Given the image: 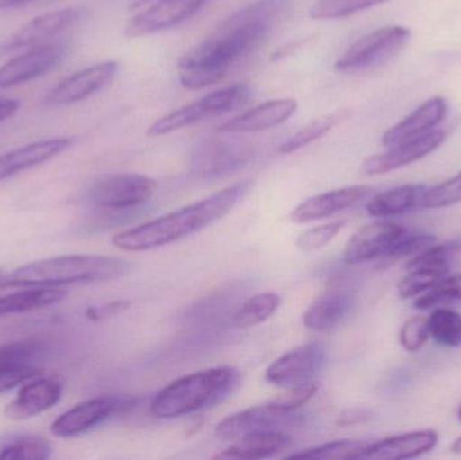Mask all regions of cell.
<instances>
[{
    "label": "cell",
    "mask_w": 461,
    "mask_h": 460,
    "mask_svg": "<svg viewBox=\"0 0 461 460\" xmlns=\"http://www.w3.org/2000/svg\"><path fill=\"white\" fill-rule=\"evenodd\" d=\"M293 10L292 0H257L236 11L211 37L178 61L183 86H215L233 64L257 50Z\"/></svg>",
    "instance_id": "obj_1"
},
{
    "label": "cell",
    "mask_w": 461,
    "mask_h": 460,
    "mask_svg": "<svg viewBox=\"0 0 461 460\" xmlns=\"http://www.w3.org/2000/svg\"><path fill=\"white\" fill-rule=\"evenodd\" d=\"M251 181H240L227 186L200 202L119 232L113 245L122 251L140 253L178 242L184 238L202 232L229 215L230 211L251 191Z\"/></svg>",
    "instance_id": "obj_2"
},
{
    "label": "cell",
    "mask_w": 461,
    "mask_h": 460,
    "mask_svg": "<svg viewBox=\"0 0 461 460\" xmlns=\"http://www.w3.org/2000/svg\"><path fill=\"white\" fill-rule=\"evenodd\" d=\"M131 269L126 259L105 256H62L32 262L3 278L0 286H54L107 283L124 277Z\"/></svg>",
    "instance_id": "obj_3"
},
{
    "label": "cell",
    "mask_w": 461,
    "mask_h": 460,
    "mask_svg": "<svg viewBox=\"0 0 461 460\" xmlns=\"http://www.w3.org/2000/svg\"><path fill=\"white\" fill-rule=\"evenodd\" d=\"M240 373L230 366L184 375L154 396L150 410L157 419H178L215 407L238 388Z\"/></svg>",
    "instance_id": "obj_4"
},
{
    "label": "cell",
    "mask_w": 461,
    "mask_h": 460,
    "mask_svg": "<svg viewBox=\"0 0 461 460\" xmlns=\"http://www.w3.org/2000/svg\"><path fill=\"white\" fill-rule=\"evenodd\" d=\"M251 97V89L246 84H235L218 89L202 100L184 105L154 122L148 129L149 137H161L184 127L213 116L226 115L244 107Z\"/></svg>",
    "instance_id": "obj_5"
},
{
    "label": "cell",
    "mask_w": 461,
    "mask_h": 460,
    "mask_svg": "<svg viewBox=\"0 0 461 460\" xmlns=\"http://www.w3.org/2000/svg\"><path fill=\"white\" fill-rule=\"evenodd\" d=\"M255 148L238 138H210L192 151L189 172L199 180H221L246 167L254 159Z\"/></svg>",
    "instance_id": "obj_6"
},
{
    "label": "cell",
    "mask_w": 461,
    "mask_h": 460,
    "mask_svg": "<svg viewBox=\"0 0 461 460\" xmlns=\"http://www.w3.org/2000/svg\"><path fill=\"white\" fill-rule=\"evenodd\" d=\"M411 38V30L398 24L381 27L352 43L335 68L344 73H357L378 67L398 53Z\"/></svg>",
    "instance_id": "obj_7"
},
{
    "label": "cell",
    "mask_w": 461,
    "mask_h": 460,
    "mask_svg": "<svg viewBox=\"0 0 461 460\" xmlns=\"http://www.w3.org/2000/svg\"><path fill=\"white\" fill-rule=\"evenodd\" d=\"M157 184L148 176L137 173H115L97 178L89 186L92 204L108 210H126L145 204L156 194Z\"/></svg>",
    "instance_id": "obj_8"
},
{
    "label": "cell",
    "mask_w": 461,
    "mask_h": 460,
    "mask_svg": "<svg viewBox=\"0 0 461 460\" xmlns=\"http://www.w3.org/2000/svg\"><path fill=\"white\" fill-rule=\"evenodd\" d=\"M303 420L305 416L300 410H285L270 401L230 415L216 427V437L221 440H236L254 432L298 427Z\"/></svg>",
    "instance_id": "obj_9"
},
{
    "label": "cell",
    "mask_w": 461,
    "mask_h": 460,
    "mask_svg": "<svg viewBox=\"0 0 461 460\" xmlns=\"http://www.w3.org/2000/svg\"><path fill=\"white\" fill-rule=\"evenodd\" d=\"M135 407V400L129 397L100 396L96 399L81 402L76 407L59 416L51 424V434L57 437H80L91 429L96 428L100 424L107 421L113 416L127 412Z\"/></svg>",
    "instance_id": "obj_10"
},
{
    "label": "cell",
    "mask_w": 461,
    "mask_h": 460,
    "mask_svg": "<svg viewBox=\"0 0 461 460\" xmlns=\"http://www.w3.org/2000/svg\"><path fill=\"white\" fill-rule=\"evenodd\" d=\"M325 361L327 350L321 343H306L276 359L266 370V380L284 389L305 385L314 380Z\"/></svg>",
    "instance_id": "obj_11"
},
{
    "label": "cell",
    "mask_w": 461,
    "mask_h": 460,
    "mask_svg": "<svg viewBox=\"0 0 461 460\" xmlns=\"http://www.w3.org/2000/svg\"><path fill=\"white\" fill-rule=\"evenodd\" d=\"M86 13L88 11L86 7H69L35 16L0 42V57L7 56L21 49L43 45L54 35L67 32L70 27L83 21Z\"/></svg>",
    "instance_id": "obj_12"
},
{
    "label": "cell",
    "mask_w": 461,
    "mask_h": 460,
    "mask_svg": "<svg viewBox=\"0 0 461 460\" xmlns=\"http://www.w3.org/2000/svg\"><path fill=\"white\" fill-rule=\"evenodd\" d=\"M409 230L392 221H375L360 229L344 248L343 261L347 265L384 259L408 234Z\"/></svg>",
    "instance_id": "obj_13"
},
{
    "label": "cell",
    "mask_w": 461,
    "mask_h": 460,
    "mask_svg": "<svg viewBox=\"0 0 461 460\" xmlns=\"http://www.w3.org/2000/svg\"><path fill=\"white\" fill-rule=\"evenodd\" d=\"M45 356V345L37 340L0 346V393L37 378L41 374L40 362Z\"/></svg>",
    "instance_id": "obj_14"
},
{
    "label": "cell",
    "mask_w": 461,
    "mask_h": 460,
    "mask_svg": "<svg viewBox=\"0 0 461 460\" xmlns=\"http://www.w3.org/2000/svg\"><path fill=\"white\" fill-rule=\"evenodd\" d=\"M119 64L116 61H105L94 67L78 70L59 81L43 99V104L48 107L73 104L81 102L86 97L99 92L111 83L116 73Z\"/></svg>",
    "instance_id": "obj_15"
},
{
    "label": "cell",
    "mask_w": 461,
    "mask_h": 460,
    "mask_svg": "<svg viewBox=\"0 0 461 460\" xmlns=\"http://www.w3.org/2000/svg\"><path fill=\"white\" fill-rule=\"evenodd\" d=\"M207 0H157L150 7L130 19L127 37H142L172 29L202 10Z\"/></svg>",
    "instance_id": "obj_16"
},
{
    "label": "cell",
    "mask_w": 461,
    "mask_h": 460,
    "mask_svg": "<svg viewBox=\"0 0 461 460\" xmlns=\"http://www.w3.org/2000/svg\"><path fill=\"white\" fill-rule=\"evenodd\" d=\"M67 56V49L59 45H40L26 53L8 59L0 67V88H11L27 83L56 69Z\"/></svg>",
    "instance_id": "obj_17"
},
{
    "label": "cell",
    "mask_w": 461,
    "mask_h": 460,
    "mask_svg": "<svg viewBox=\"0 0 461 460\" xmlns=\"http://www.w3.org/2000/svg\"><path fill=\"white\" fill-rule=\"evenodd\" d=\"M446 137V132L441 130H432L416 140L387 148L384 153L375 154L366 159L362 165V172L367 176L386 175L393 170L413 164L440 148Z\"/></svg>",
    "instance_id": "obj_18"
},
{
    "label": "cell",
    "mask_w": 461,
    "mask_h": 460,
    "mask_svg": "<svg viewBox=\"0 0 461 460\" xmlns=\"http://www.w3.org/2000/svg\"><path fill=\"white\" fill-rule=\"evenodd\" d=\"M371 194H373V188L370 186L354 185L316 194L303 200L298 207H295L290 219L298 224L322 221L360 204Z\"/></svg>",
    "instance_id": "obj_19"
},
{
    "label": "cell",
    "mask_w": 461,
    "mask_h": 460,
    "mask_svg": "<svg viewBox=\"0 0 461 460\" xmlns=\"http://www.w3.org/2000/svg\"><path fill=\"white\" fill-rule=\"evenodd\" d=\"M61 397L62 383L59 380L37 377L26 383L5 413L11 420H27L59 404Z\"/></svg>",
    "instance_id": "obj_20"
},
{
    "label": "cell",
    "mask_w": 461,
    "mask_h": 460,
    "mask_svg": "<svg viewBox=\"0 0 461 460\" xmlns=\"http://www.w3.org/2000/svg\"><path fill=\"white\" fill-rule=\"evenodd\" d=\"M447 111H448V104L446 99L432 97L420 105L411 115L390 127L382 137V143L386 148H392V146L422 137L441 123V121L446 118Z\"/></svg>",
    "instance_id": "obj_21"
},
{
    "label": "cell",
    "mask_w": 461,
    "mask_h": 460,
    "mask_svg": "<svg viewBox=\"0 0 461 460\" xmlns=\"http://www.w3.org/2000/svg\"><path fill=\"white\" fill-rule=\"evenodd\" d=\"M297 107L294 99L270 100L227 121L219 127V131L229 134L265 131L285 123L294 115Z\"/></svg>",
    "instance_id": "obj_22"
},
{
    "label": "cell",
    "mask_w": 461,
    "mask_h": 460,
    "mask_svg": "<svg viewBox=\"0 0 461 460\" xmlns=\"http://www.w3.org/2000/svg\"><path fill=\"white\" fill-rule=\"evenodd\" d=\"M73 138H51L22 146L0 156V181L50 161L73 145Z\"/></svg>",
    "instance_id": "obj_23"
},
{
    "label": "cell",
    "mask_w": 461,
    "mask_h": 460,
    "mask_svg": "<svg viewBox=\"0 0 461 460\" xmlns=\"http://www.w3.org/2000/svg\"><path fill=\"white\" fill-rule=\"evenodd\" d=\"M435 431H414L368 443L362 459L402 460L419 458L438 446Z\"/></svg>",
    "instance_id": "obj_24"
},
{
    "label": "cell",
    "mask_w": 461,
    "mask_h": 460,
    "mask_svg": "<svg viewBox=\"0 0 461 460\" xmlns=\"http://www.w3.org/2000/svg\"><path fill=\"white\" fill-rule=\"evenodd\" d=\"M354 307V296L346 291H330L314 300L303 313V326L312 331H332Z\"/></svg>",
    "instance_id": "obj_25"
},
{
    "label": "cell",
    "mask_w": 461,
    "mask_h": 460,
    "mask_svg": "<svg viewBox=\"0 0 461 460\" xmlns=\"http://www.w3.org/2000/svg\"><path fill=\"white\" fill-rule=\"evenodd\" d=\"M292 439L281 431L254 432L236 439L230 447L215 459H266L286 450Z\"/></svg>",
    "instance_id": "obj_26"
},
{
    "label": "cell",
    "mask_w": 461,
    "mask_h": 460,
    "mask_svg": "<svg viewBox=\"0 0 461 460\" xmlns=\"http://www.w3.org/2000/svg\"><path fill=\"white\" fill-rule=\"evenodd\" d=\"M425 189L427 186L424 185H402L389 189L371 199L366 210L373 218H389L409 212L420 208Z\"/></svg>",
    "instance_id": "obj_27"
},
{
    "label": "cell",
    "mask_w": 461,
    "mask_h": 460,
    "mask_svg": "<svg viewBox=\"0 0 461 460\" xmlns=\"http://www.w3.org/2000/svg\"><path fill=\"white\" fill-rule=\"evenodd\" d=\"M68 292L54 286H35L0 297V319L14 313L29 312L62 302Z\"/></svg>",
    "instance_id": "obj_28"
},
{
    "label": "cell",
    "mask_w": 461,
    "mask_h": 460,
    "mask_svg": "<svg viewBox=\"0 0 461 460\" xmlns=\"http://www.w3.org/2000/svg\"><path fill=\"white\" fill-rule=\"evenodd\" d=\"M282 299L274 292L255 294L247 300L233 316V324L238 329H249L265 323L281 307Z\"/></svg>",
    "instance_id": "obj_29"
},
{
    "label": "cell",
    "mask_w": 461,
    "mask_h": 460,
    "mask_svg": "<svg viewBox=\"0 0 461 460\" xmlns=\"http://www.w3.org/2000/svg\"><path fill=\"white\" fill-rule=\"evenodd\" d=\"M429 337L444 347H461V315L454 310L438 307L427 319Z\"/></svg>",
    "instance_id": "obj_30"
},
{
    "label": "cell",
    "mask_w": 461,
    "mask_h": 460,
    "mask_svg": "<svg viewBox=\"0 0 461 460\" xmlns=\"http://www.w3.org/2000/svg\"><path fill=\"white\" fill-rule=\"evenodd\" d=\"M408 272L398 284V293L402 299L421 296L448 275L451 269L443 266H416L408 269Z\"/></svg>",
    "instance_id": "obj_31"
},
{
    "label": "cell",
    "mask_w": 461,
    "mask_h": 460,
    "mask_svg": "<svg viewBox=\"0 0 461 460\" xmlns=\"http://www.w3.org/2000/svg\"><path fill=\"white\" fill-rule=\"evenodd\" d=\"M451 304H461V273L446 275L414 302V307L421 311L435 310Z\"/></svg>",
    "instance_id": "obj_32"
},
{
    "label": "cell",
    "mask_w": 461,
    "mask_h": 460,
    "mask_svg": "<svg viewBox=\"0 0 461 460\" xmlns=\"http://www.w3.org/2000/svg\"><path fill=\"white\" fill-rule=\"evenodd\" d=\"M368 443L362 440H336L293 454L292 459H362Z\"/></svg>",
    "instance_id": "obj_33"
},
{
    "label": "cell",
    "mask_w": 461,
    "mask_h": 460,
    "mask_svg": "<svg viewBox=\"0 0 461 460\" xmlns=\"http://www.w3.org/2000/svg\"><path fill=\"white\" fill-rule=\"evenodd\" d=\"M343 113H333V115L322 116V118L314 119L311 123L298 130L292 137L287 138L281 146L279 151L282 154H292L294 151L301 150L305 146L316 142L320 138L327 135L333 129L336 123L340 121Z\"/></svg>",
    "instance_id": "obj_34"
},
{
    "label": "cell",
    "mask_w": 461,
    "mask_h": 460,
    "mask_svg": "<svg viewBox=\"0 0 461 460\" xmlns=\"http://www.w3.org/2000/svg\"><path fill=\"white\" fill-rule=\"evenodd\" d=\"M51 456V447L45 439L37 437H21L8 442L0 450V459L45 460Z\"/></svg>",
    "instance_id": "obj_35"
},
{
    "label": "cell",
    "mask_w": 461,
    "mask_h": 460,
    "mask_svg": "<svg viewBox=\"0 0 461 460\" xmlns=\"http://www.w3.org/2000/svg\"><path fill=\"white\" fill-rule=\"evenodd\" d=\"M461 202V172L455 177L438 184L432 188L425 189L422 194L420 208L435 210V208H446Z\"/></svg>",
    "instance_id": "obj_36"
},
{
    "label": "cell",
    "mask_w": 461,
    "mask_h": 460,
    "mask_svg": "<svg viewBox=\"0 0 461 460\" xmlns=\"http://www.w3.org/2000/svg\"><path fill=\"white\" fill-rule=\"evenodd\" d=\"M344 226H346V221H340L306 230L297 238L295 245L303 253H313V251L330 245L338 237L339 232L344 229Z\"/></svg>",
    "instance_id": "obj_37"
},
{
    "label": "cell",
    "mask_w": 461,
    "mask_h": 460,
    "mask_svg": "<svg viewBox=\"0 0 461 460\" xmlns=\"http://www.w3.org/2000/svg\"><path fill=\"white\" fill-rule=\"evenodd\" d=\"M367 10L366 0H319L311 8V18L316 21L344 18Z\"/></svg>",
    "instance_id": "obj_38"
},
{
    "label": "cell",
    "mask_w": 461,
    "mask_h": 460,
    "mask_svg": "<svg viewBox=\"0 0 461 460\" xmlns=\"http://www.w3.org/2000/svg\"><path fill=\"white\" fill-rule=\"evenodd\" d=\"M436 237L430 234H417V232L409 231L402 239L395 246L394 250L390 253L387 258L382 259V265L394 264L402 258H409L414 257L416 254L421 253L425 248H430L435 245Z\"/></svg>",
    "instance_id": "obj_39"
},
{
    "label": "cell",
    "mask_w": 461,
    "mask_h": 460,
    "mask_svg": "<svg viewBox=\"0 0 461 460\" xmlns=\"http://www.w3.org/2000/svg\"><path fill=\"white\" fill-rule=\"evenodd\" d=\"M427 319L411 318L400 329V343L408 353H417L429 340Z\"/></svg>",
    "instance_id": "obj_40"
},
{
    "label": "cell",
    "mask_w": 461,
    "mask_h": 460,
    "mask_svg": "<svg viewBox=\"0 0 461 460\" xmlns=\"http://www.w3.org/2000/svg\"><path fill=\"white\" fill-rule=\"evenodd\" d=\"M287 393L278 399L273 400L274 404L285 410H300L301 407L308 404L312 397L319 391V385L314 381L305 383V385L295 386V388L287 389Z\"/></svg>",
    "instance_id": "obj_41"
},
{
    "label": "cell",
    "mask_w": 461,
    "mask_h": 460,
    "mask_svg": "<svg viewBox=\"0 0 461 460\" xmlns=\"http://www.w3.org/2000/svg\"><path fill=\"white\" fill-rule=\"evenodd\" d=\"M130 307V302H115L110 304L103 305L99 308H89L86 316L92 320H99V319L110 318V316L116 315V313L123 312Z\"/></svg>",
    "instance_id": "obj_42"
},
{
    "label": "cell",
    "mask_w": 461,
    "mask_h": 460,
    "mask_svg": "<svg viewBox=\"0 0 461 460\" xmlns=\"http://www.w3.org/2000/svg\"><path fill=\"white\" fill-rule=\"evenodd\" d=\"M373 419L370 410H349L341 413L339 418V426L348 427L355 426V424L366 423V421Z\"/></svg>",
    "instance_id": "obj_43"
},
{
    "label": "cell",
    "mask_w": 461,
    "mask_h": 460,
    "mask_svg": "<svg viewBox=\"0 0 461 460\" xmlns=\"http://www.w3.org/2000/svg\"><path fill=\"white\" fill-rule=\"evenodd\" d=\"M19 102L13 99H0V123L11 118L18 111Z\"/></svg>",
    "instance_id": "obj_44"
},
{
    "label": "cell",
    "mask_w": 461,
    "mask_h": 460,
    "mask_svg": "<svg viewBox=\"0 0 461 460\" xmlns=\"http://www.w3.org/2000/svg\"><path fill=\"white\" fill-rule=\"evenodd\" d=\"M32 2H35V0H0V10L22 7V5H26Z\"/></svg>",
    "instance_id": "obj_45"
},
{
    "label": "cell",
    "mask_w": 461,
    "mask_h": 460,
    "mask_svg": "<svg viewBox=\"0 0 461 460\" xmlns=\"http://www.w3.org/2000/svg\"><path fill=\"white\" fill-rule=\"evenodd\" d=\"M157 2V0H134L130 5V10L135 11L140 10V8L145 7V5H150V3Z\"/></svg>",
    "instance_id": "obj_46"
},
{
    "label": "cell",
    "mask_w": 461,
    "mask_h": 460,
    "mask_svg": "<svg viewBox=\"0 0 461 460\" xmlns=\"http://www.w3.org/2000/svg\"><path fill=\"white\" fill-rule=\"evenodd\" d=\"M451 451L457 455H461V437L459 439L455 440L454 445L451 446Z\"/></svg>",
    "instance_id": "obj_47"
},
{
    "label": "cell",
    "mask_w": 461,
    "mask_h": 460,
    "mask_svg": "<svg viewBox=\"0 0 461 460\" xmlns=\"http://www.w3.org/2000/svg\"><path fill=\"white\" fill-rule=\"evenodd\" d=\"M384 2H387V0H366V5H367V8H370Z\"/></svg>",
    "instance_id": "obj_48"
},
{
    "label": "cell",
    "mask_w": 461,
    "mask_h": 460,
    "mask_svg": "<svg viewBox=\"0 0 461 460\" xmlns=\"http://www.w3.org/2000/svg\"><path fill=\"white\" fill-rule=\"evenodd\" d=\"M3 278H5V275H3V273L0 272V284H2Z\"/></svg>",
    "instance_id": "obj_49"
},
{
    "label": "cell",
    "mask_w": 461,
    "mask_h": 460,
    "mask_svg": "<svg viewBox=\"0 0 461 460\" xmlns=\"http://www.w3.org/2000/svg\"><path fill=\"white\" fill-rule=\"evenodd\" d=\"M459 419H460V421H461V407H460V410H459Z\"/></svg>",
    "instance_id": "obj_50"
}]
</instances>
